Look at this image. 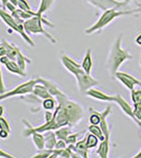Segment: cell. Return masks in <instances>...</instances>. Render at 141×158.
Here are the masks:
<instances>
[{
    "label": "cell",
    "mask_w": 141,
    "mask_h": 158,
    "mask_svg": "<svg viewBox=\"0 0 141 158\" xmlns=\"http://www.w3.org/2000/svg\"><path fill=\"white\" fill-rule=\"evenodd\" d=\"M57 102L58 106L54 111V116L58 129L64 126L72 128L82 120L84 110L78 102L71 100L68 96L57 99Z\"/></svg>",
    "instance_id": "1"
},
{
    "label": "cell",
    "mask_w": 141,
    "mask_h": 158,
    "mask_svg": "<svg viewBox=\"0 0 141 158\" xmlns=\"http://www.w3.org/2000/svg\"><path fill=\"white\" fill-rule=\"evenodd\" d=\"M141 12V9H136V10H120V9H107L106 11H103V13L101 14V16L99 17V19L96 22L91 25L89 27H88L84 33L88 35L94 34L96 32H99L102 29H104L106 27H107L112 21H114L115 19L119 18L122 16H130V15H134L137 13Z\"/></svg>",
    "instance_id": "2"
},
{
    "label": "cell",
    "mask_w": 141,
    "mask_h": 158,
    "mask_svg": "<svg viewBox=\"0 0 141 158\" xmlns=\"http://www.w3.org/2000/svg\"><path fill=\"white\" fill-rule=\"evenodd\" d=\"M121 41H122V36L117 37V39L115 40L113 43L111 50H110V54L107 57V68L111 73L112 77H115V74L118 72L120 65L126 60L132 59L133 56L127 52L126 50H123L121 48Z\"/></svg>",
    "instance_id": "3"
},
{
    "label": "cell",
    "mask_w": 141,
    "mask_h": 158,
    "mask_svg": "<svg viewBox=\"0 0 141 158\" xmlns=\"http://www.w3.org/2000/svg\"><path fill=\"white\" fill-rule=\"evenodd\" d=\"M43 24L48 25V27H54L53 23H51L48 20L45 18L44 16H33L32 18L25 20L23 22V27H24V30L27 31V33L29 35H33V34H42L44 35L45 37L50 40L51 42L56 44V39L54 38L48 31H45V29L43 27Z\"/></svg>",
    "instance_id": "4"
},
{
    "label": "cell",
    "mask_w": 141,
    "mask_h": 158,
    "mask_svg": "<svg viewBox=\"0 0 141 158\" xmlns=\"http://www.w3.org/2000/svg\"><path fill=\"white\" fill-rule=\"evenodd\" d=\"M37 83V79H30V80L25 81V82L21 83L12 91L6 92L3 94H0V101L3 99H7L14 97V96H20V95H27V94H32L33 89H34L35 85Z\"/></svg>",
    "instance_id": "5"
},
{
    "label": "cell",
    "mask_w": 141,
    "mask_h": 158,
    "mask_svg": "<svg viewBox=\"0 0 141 158\" xmlns=\"http://www.w3.org/2000/svg\"><path fill=\"white\" fill-rule=\"evenodd\" d=\"M75 78L77 81V85H78V90L82 93H86L89 89L98 85V81L92 77L91 74L85 73L84 71H81L78 74H76Z\"/></svg>",
    "instance_id": "6"
},
{
    "label": "cell",
    "mask_w": 141,
    "mask_h": 158,
    "mask_svg": "<svg viewBox=\"0 0 141 158\" xmlns=\"http://www.w3.org/2000/svg\"><path fill=\"white\" fill-rule=\"evenodd\" d=\"M89 4L93 6L99 11H106L107 9H122L126 6L124 1L119 0H85Z\"/></svg>",
    "instance_id": "7"
},
{
    "label": "cell",
    "mask_w": 141,
    "mask_h": 158,
    "mask_svg": "<svg viewBox=\"0 0 141 158\" xmlns=\"http://www.w3.org/2000/svg\"><path fill=\"white\" fill-rule=\"evenodd\" d=\"M114 102L119 106V108L121 109V111L123 112L127 117H130V118L132 119L138 127H139V129L141 128V121L136 118V116L134 114V109H132V106H130V103H127L126 100H124L119 94H117V95L114 96Z\"/></svg>",
    "instance_id": "8"
},
{
    "label": "cell",
    "mask_w": 141,
    "mask_h": 158,
    "mask_svg": "<svg viewBox=\"0 0 141 158\" xmlns=\"http://www.w3.org/2000/svg\"><path fill=\"white\" fill-rule=\"evenodd\" d=\"M115 77H116L120 82L123 85L127 90L133 91L136 85H140L141 86V81L138 80L137 78H135L134 76L130 75L127 73L124 72H117L115 74Z\"/></svg>",
    "instance_id": "9"
},
{
    "label": "cell",
    "mask_w": 141,
    "mask_h": 158,
    "mask_svg": "<svg viewBox=\"0 0 141 158\" xmlns=\"http://www.w3.org/2000/svg\"><path fill=\"white\" fill-rule=\"evenodd\" d=\"M0 63L6 65V70L9 71V72L15 74V75L21 76V77H24V76L27 75V73L20 69V67L18 65V63L16 61L10 59L7 56H2V57H0Z\"/></svg>",
    "instance_id": "10"
},
{
    "label": "cell",
    "mask_w": 141,
    "mask_h": 158,
    "mask_svg": "<svg viewBox=\"0 0 141 158\" xmlns=\"http://www.w3.org/2000/svg\"><path fill=\"white\" fill-rule=\"evenodd\" d=\"M36 79H37V82L42 83V85L48 90V92L51 93V95H52L53 97H55L56 99H59L61 97H64V96H66L65 94L58 88L57 85H55V83L52 82V81L48 80V79H44L42 77H38Z\"/></svg>",
    "instance_id": "11"
},
{
    "label": "cell",
    "mask_w": 141,
    "mask_h": 158,
    "mask_svg": "<svg viewBox=\"0 0 141 158\" xmlns=\"http://www.w3.org/2000/svg\"><path fill=\"white\" fill-rule=\"evenodd\" d=\"M61 62H62L63 67H64L71 74H73L74 76H75L76 74H78L79 72H81V71H83L81 64H79L78 62H76L75 60L72 59L71 57H68V56H66V55L61 56Z\"/></svg>",
    "instance_id": "12"
},
{
    "label": "cell",
    "mask_w": 141,
    "mask_h": 158,
    "mask_svg": "<svg viewBox=\"0 0 141 158\" xmlns=\"http://www.w3.org/2000/svg\"><path fill=\"white\" fill-rule=\"evenodd\" d=\"M85 94H86V96L96 99V100L106 101V102H114V96L109 95V94L104 93V92L100 91L98 89L92 88V89H89Z\"/></svg>",
    "instance_id": "13"
},
{
    "label": "cell",
    "mask_w": 141,
    "mask_h": 158,
    "mask_svg": "<svg viewBox=\"0 0 141 158\" xmlns=\"http://www.w3.org/2000/svg\"><path fill=\"white\" fill-rule=\"evenodd\" d=\"M0 18H1L2 21H3L4 23L10 27V29H12L14 32L17 33V29H18V24H19V22H17V20L14 18V16H13L12 14L6 13V11H4V9H2L1 6H0Z\"/></svg>",
    "instance_id": "14"
},
{
    "label": "cell",
    "mask_w": 141,
    "mask_h": 158,
    "mask_svg": "<svg viewBox=\"0 0 141 158\" xmlns=\"http://www.w3.org/2000/svg\"><path fill=\"white\" fill-rule=\"evenodd\" d=\"M74 150L79 157L88 158L89 157V148L86 146V138L84 137L82 140L77 141L75 144H68Z\"/></svg>",
    "instance_id": "15"
},
{
    "label": "cell",
    "mask_w": 141,
    "mask_h": 158,
    "mask_svg": "<svg viewBox=\"0 0 141 158\" xmlns=\"http://www.w3.org/2000/svg\"><path fill=\"white\" fill-rule=\"evenodd\" d=\"M32 93L37 96L38 98L41 99V100H43V99H45V98H48V97H52V95H51V93L48 92V89L40 82L36 83Z\"/></svg>",
    "instance_id": "16"
},
{
    "label": "cell",
    "mask_w": 141,
    "mask_h": 158,
    "mask_svg": "<svg viewBox=\"0 0 141 158\" xmlns=\"http://www.w3.org/2000/svg\"><path fill=\"white\" fill-rule=\"evenodd\" d=\"M44 138H45V149L54 150L57 143V136H56L54 131H47L44 132Z\"/></svg>",
    "instance_id": "17"
},
{
    "label": "cell",
    "mask_w": 141,
    "mask_h": 158,
    "mask_svg": "<svg viewBox=\"0 0 141 158\" xmlns=\"http://www.w3.org/2000/svg\"><path fill=\"white\" fill-rule=\"evenodd\" d=\"M2 45H4V48L6 49V56L10 58V59L16 61V57H17V54H18V51L19 49L14 44V43H11V42H7L6 40H3L1 42Z\"/></svg>",
    "instance_id": "18"
},
{
    "label": "cell",
    "mask_w": 141,
    "mask_h": 158,
    "mask_svg": "<svg viewBox=\"0 0 141 158\" xmlns=\"http://www.w3.org/2000/svg\"><path fill=\"white\" fill-rule=\"evenodd\" d=\"M81 67H82L83 71L88 74H91L92 68H93V57H92V50L89 49L86 50V53L84 55V58L81 63Z\"/></svg>",
    "instance_id": "19"
},
{
    "label": "cell",
    "mask_w": 141,
    "mask_h": 158,
    "mask_svg": "<svg viewBox=\"0 0 141 158\" xmlns=\"http://www.w3.org/2000/svg\"><path fill=\"white\" fill-rule=\"evenodd\" d=\"M32 139L33 142H34L35 147L37 148L38 150H43L45 149V138H44V133H41V132H34L32 134Z\"/></svg>",
    "instance_id": "20"
},
{
    "label": "cell",
    "mask_w": 141,
    "mask_h": 158,
    "mask_svg": "<svg viewBox=\"0 0 141 158\" xmlns=\"http://www.w3.org/2000/svg\"><path fill=\"white\" fill-rule=\"evenodd\" d=\"M41 104H42V108L44 110L52 111V110H55L56 108H57L58 102H57V99L52 96V97L43 99V100L41 101Z\"/></svg>",
    "instance_id": "21"
},
{
    "label": "cell",
    "mask_w": 141,
    "mask_h": 158,
    "mask_svg": "<svg viewBox=\"0 0 141 158\" xmlns=\"http://www.w3.org/2000/svg\"><path fill=\"white\" fill-rule=\"evenodd\" d=\"M17 33L20 34V36L22 37V39L24 40L25 42L27 43L31 47H35V43L34 41L32 40V38L29 36V34L27 33V31L24 30V27H23V23H19L18 24V29H17Z\"/></svg>",
    "instance_id": "22"
},
{
    "label": "cell",
    "mask_w": 141,
    "mask_h": 158,
    "mask_svg": "<svg viewBox=\"0 0 141 158\" xmlns=\"http://www.w3.org/2000/svg\"><path fill=\"white\" fill-rule=\"evenodd\" d=\"M71 133H72V130H71V127H68V126L61 127V128L55 130V134H56V136H57V139L66 140L68 136Z\"/></svg>",
    "instance_id": "23"
},
{
    "label": "cell",
    "mask_w": 141,
    "mask_h": 158,
    "mask_svg": "<svg viewBox=\"0 0 141 158\" xmlns=\"http://www.w3.org/2000/svg\"><path fill=\"white\" fill-rule=\"evenodd\" d=\"M54 2H55V0H40V6L37 11V14L39 16H42L45 12H48L52 7Z\"/></svg>",
    "instance_id": "24"
},
{
    "label": "cell",
    "mask_w": 141,
    "mask_h": 158,
    "mask_svg": "<svg viewBox=\"0 0 141 158\" xmlns=\"http://www.w3.org/2000/svg\"><path fill=\"white\" fill-rule=\"evenodd\" d=\"M16 62L18 63V65L20 67L22 71L25 72V69H27V63H31V59L22 54L21 51H18V54H17V57H16Z\"/></svg>",
    "instance_id": "25"
},
{
    "label": "cell",
    "mask_w": 141,
    "mask_h": 158,
    "mask_svg": "<svg viewBox=\"0 0 141 158\" xmlns=\"http://www.w3.org/2000/svg\"><path fill=\"white\" fill-rule=\"evenodd\" d=\"M89 132L92 134H94V135H96V136L99 138L100 141H102V140H104V138H106L103 132H102V129L100 128L99 124H89Z\"/></svg>",
    "instance_id": "26"
},
{
    "label": "cell",
    "mask_w": 141,
    "mask_h": 158,
    "mask_svg": "<svg viewBox=\"0 0 141 158\" xmlns=\"http://www.w3.org/2000/svg\"><path fill=\"white\" fill-rule=\"evenodd\" d=\"M85 138H86V146H88L89 149H93V148H96L97 146H98L99 138L96 136V135L89 133L85 136Z\"/></svg>",
    "instance_id": "27"
},
{
    "label": "cell",
    "mask_w": 141,
    "mask_h": 158,
    "mask_svg": "<svg viewBox=\"0 0 141 158\" xmlns=\"http://www.w3.org/2000/svg\"><path fill=\"white\" fill-rule=\"evenodd\" d=\"M89 111L92 112L91 115H89V123L91 124H99L100 120H101V117H100V113L98 111L94 109H89Z\"/></svg>",
    "instance_id": "28"
},
{
    "label": "cell",
    "mask_w": 141,
    "mask_h": 158,
    "mask_svg": "<svg viewBox=\"0 0 141 158\" xmlns=\"http://www.w3.org/2000/svg\"><path fill=\"white\" fill-rule=\"evenodd\" d=\"M131 98H132L133 103L141 102V90H133L131 91Z\"/></svg>",
    "instance_id": "29"
},
{
    "label": "cell",
    "mask_w": 141,
    "mask_h": 158,
    "mask_svg": "<svg viewBox=\"0 0 141 158\" xmlns=\"http://www.w3.org/2000/svg\"><path fill=\"white\" fill-rule=\"evenodd\" d=\"M52 153H53V150L43 149V150H40L39 153H37L36 155H34L33 158H50Z\"/></svg>",
    "instance_id": "30"
},
{
    "label": "cell",
    "mask_w": 141,
    "mask_h": 158,
    "mask_svg": "<svg viewBox=\"0 0 141 158\" xmlns=\"http://www.w3.org/2000/svg\"><path fill=\"white\" fill-rule=\"evenodd\" d=\"M16 2H17L18 9L24 10V11H32V9H31L27 0H16Z\"/></svg>",
    "instance_id": "31"
},
{
    "label": "cell",
    "mask_w": 141,
    "mask_h": 158,
    "mask_svg": "<svg viewBox=\"0 0 141 158\" xmlns=\"http://www.w3.org/2000/svg\"><path fill=\"white\" fill-rule=\"evenodd\" d=\"M0 130H6V131L11 132V126H10L9 121L3 116L0 117Z\"/></svg>",
    "instance_id": "32"
},
{
    "label": "cell",
    "mask_w": 141,
    "mask_h": 158,
    "mask_svg": "<svg viewBox=\"0 0 141 158\" xmlns=\"http://www.w3.org/2000/svg\"><path fill=\"white\" fill-rule=\"evenodd\" d=\"M78 137H79V133H71L66 138V143L68 144H75L77 141H78Z\"/></svg>",
    "instance_id": "33"
},
{
    "label": "cell",
    "mask_w": 141,
    "mask_h": 158,
    "mask_svg": "<svg viewBox=\"0 0 141 158\" xmlns=\"http://www.w3.org/2000/svg\"><path fill=\"white\" fill-rule=\"evenodd\" d=\"M134 114L136 118L141 121V102L134 103Z\"/></svg>",
    "instance_id": "34"
},
{
    "label": "cell",
    "mask_w": 141,
    "mask_h": 158,
    "mask_svg": "<svg viewBox=\"0 0 141 158\" xmlns=\"http://www.w3.org/2000/svg\"><path fill=\"white\" fill-rule=\"evenodd\" d=\"M3 93H6V86H4L3 75H2L1 67H0V94H3Z\"/></svg>",
    "instance_id": "35"
},
{
    "label": "cell",
    "mask_w": 141,
    "mask_h": 158,
    "mask_svg": "<svg viewBox=\"0 0 141 158\" xmlns=\"http://www.w3.org/2000/svg\"><path fill=\"white\" fill-rule=\"evenodd\" d=\"M53 117H54V112H50V111H48V110H45V112H44V122L51 121Z\"/></svg>",
    "instance_id": "36"
},
{
    "label": "cell",
    "mask_w": 141,
    "mask_h": 158,
    "mask_svg": "<svg viewBox=\"0 0 141 158\" xmlns=\"http://www.w3.org/2000/svg\"><path fill=\"white\" fill-rule=\"evenodd\" d=\"M15 156L6 151H3L2 149H0V158H14Z\"/></svg>",
    "instance_id": "37"
},
{
    "label": "cell",
    "mask_w": 141,
    "mask_h": 158,
    "mask_svg": "<svg viewBox=\"0 0 141 158\" xmlns=\"http://www.w3.org/2000/svg\"><path fill=\"white\" fill-rule=\"evenodd\" d=\"M10 133H11V132L6 131V130H0V138L6 139L7 137H9Z\"/></svg>",
    "instance_id": "38"
},
{
    "label": "cell",
    "mask_w": 141,
    "mask_h": 158,
    "mask_svg": "<svg viewBox=\"0 0 141 158\" xmlns=\"http://www.w3.org/2000/svg\"><path fill=\"white\" fill-rule=\"evenodd\" d=\"M6 9H9L10 11H11L12 13L14 12V11H16V10H17V6H15L14 4H13L12 2H10V1H9V2H7V3H6Z\"/></svg>",
    "instance_id": "39"
},
{
    "label": "cell",
    "mask_w": 141,
    "mask_h": 158,
    "mask_svg": "<svg viewBox=\"0 0 141 158\" xmlns=\"http://www.w3.org/2000/svg\"><path fill=\"white\" fill-rule=\"evenodd\" d=\"M2 56H6V49L4 48V45L0 44V57Z\"/></svg>",
    "instance_id": "40"
},
{
    "label": "cell",
    "mask_w": 141,
    "mask_h": 158,
    "mask_svg": "<svg viewBox=\"0 0 141 158\" xmlns=\"http://www.w3.org/2000/svg\"><path fill=\"white\" fill-rule=\"evenodd\" d=\"M136 43H137L138 45H141V33L138 35L137 38H136Z\"/></svg>",
    "instance_id": "41"
},
{
    "label": "cell",
    "mask_w": 141,
    "mask_h": 158,
    "mask_svg": "<svg viewBox=\"0 0 141 158\" xmlns=\"http://www.w3.org/2000/svg\"><path fill=\"white\" fill-rule=\"evenodd\" d=\"M9 1H10V0H1V3H2V6H3V9H6V3Z\"/></svg>",
    "instance_id": "42"
},
{
    "label": "cell",
    "mask_w": 141,
    "mask_h": 158,
    "mask_svg": "<svg viewBox=\"0 0 141 158\" xmlns=\"http://www.w3.org/2000/svg\"><path fill=\"white\" fill-rule=\"evenodd\" d=\"M3 113H4V108L2 106H0V117L3 116Z\"/></svg>",
    "instance_id": "43"
},
{
    "label": "cell",
    "mask_w": 141,
    "mask_h": 158,
    "mask_svg": "<svg viewBox=\"0 0 141 158\" xmlns=\"http://www.w3.org/2000/svg\"><path fill=\"white\" fill-rule=\"evenodd\" d=\"M134 158H141V150H140V152L138 153V154H136V155H135Z\"/></svg>",
    "instance_id": "44"
},
{
    "label": "cell",
    "mask_w": 141,
    "mask_h": 158,
    "mask_svg": "<svg viewBox=\"0 0 141 158\" xmlns=\"http://www.w3.org/2000/svg\"><path fill=\"white\" fill-rule=\"evenodd\" d=\"M123 1H124V2H125V3H126V4H129L130 2H132V1H133V0H123Z\"/></svg>",
    "instance_id": "45"
}]
</instances>
